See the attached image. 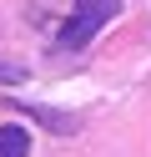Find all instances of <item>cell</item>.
I'll list each match as a JSON object with an SVG mask.
<instances>
[{
	"instance_id": "cell-2",
	"label": "cell",
	"mask_w": 151,
	"mask_h": 157,
	"mask_svg": "<svg viewBox=\"0 0 151 157\" xmlns=\"http://www.w3.org/2000/svg\"><path fill=\"white\" fill-rule=\"evenodd\" d=\"M0 157H30V132L20 122H5V127H0Z\"/></svg>"
},
{
	"instance_id": "cell-1",
	"label": "cell",
	"mask_w": 151,
	"mask_h": 157,
	"mask_svg": "<svg viewBox=\"0 0 151 157\" xmlns=\"http://www.w3.org/2000/svg\"><path fill=\"white\" fill-rule=\"evenodd\" d=\"M116 10H121V0H81L76 15L56 31V51H81L106 21H116Z\"/></svg>"
},
{
	"instance_id": "cell-3",
	"label": "cell",
	"mask_w": 151,
	"mask_h": 157,
	"mask_svg": "<svg viewBox=\"0 0 151 157\" xmlns=\"http://www.w3.org/2000/svg\"><path fill=\"white\" fill-rule=\"evenodd\" d=\"M25 66H20V61H0V86H20V81H25Z\"/></svg>"
}]
</instances>
